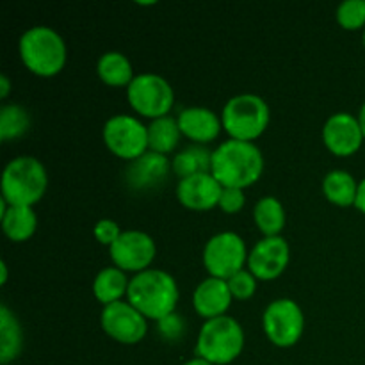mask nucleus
<instances>
[{
	"mask_svg": "<svg viewBox=\"0 0 365 365\" xmlns=\"http://www.w3.org/2000/svg\"><path fill=\"white\" fill-rule=\"evenodd\" d=\"M264 171V155L253 141L227 139L212 152V170L223 187L245 189L259 180Z\"/></svg>",
	"mask_w": 365,
	"mask_h": 365,
	"instance_id": "obj_1",
	"label": "nucleus"
},
{
	"mask_svg": "<svg viewBox=\"0 0 365 365\" xmlns=\"http://www.w3.org/2000/svg\"><path fill=\"white\" fill-rule=\"evenodd\" d=\"M127 299L148 319H163L175 312L178 285L168 271L148 267L139 271L128 282Z\"/></svg>",
	"mask_w": 365,
	"mask_h": 365,
	"instance_id": "obj_2",
	"label": "nucleus"
},
{
	"mask_svg": "<svg viewBox=\"0 0 365 365\" xmlns=\"http://www.w3.org/2000/svg\"><path fill=\"white\" fill-rule=\"evenodd\" d=\"M20 57L25 66L36 75L52 77L66 63V43L56 29L34 25L20 36Z\"/></svg>",
	"mask_w": 365,
	"mask_h": 365,
	"instance_id": "obj_3",
	"label": "nucleus"
},
{
	"mask_svg": "<svg viewBox=\"0 0 365 365\" xmlns=\"http://www.w3.org/2000/svg\"><path fill=\"white\" fill-rule=\"evenodd\" d=\"M46 185V168L32 155L14 157L2 171V198L9 205L32 207L43 198Z\"/></svg>",
	"mask_w": 365,
	"mask_h": 365,
	"instance_id": "obj_4",
	"label": "nucleus"
},
{
	"mask_svg": "<svg viewBox=\"0 0 365 365\" xmlns=\"http://www.w3.org/2000/svg\"><path fill=\"white\" fill-rule=\"evenodd\" d=\"M245 348V331L237 319L230 316H220L207 319L200 328L196 341V356L205 359L214 365L234 362Z\"/></svg>",
	"mask_w": 365,
	"mask_h": 365,
	"instance_id": "obj_5",
	"label": "nucleus"
},
{
	"mask_svg": "<svg viewBox=\"0 0 365 365\" xmlns=\"http://www.w3.org/2000/svg\"><path fill=\"white\" fill-rule=\"evenodd\" d=\"M271 110L266 100L255 93H241L225 103L221 121L232 139L253 141L269 125Z\"/></svg>",
	"mask_w": 365,
	"mask_h": 365,
	"instance_id": "obj_6",
	"label": "nucleus"
},
{
	"mask_svg": "<svg viewBox=\"0 0 365 365\" xmlns=\"http://www.w3.org/2000/svg\"><path fill=\"white\" fill-rule=\"evenodd\" d=\"M127 98L134 110L155 120L170 113L175 102V93L166 78L152 71H143L128 84Z\"/></svg>",
	"mask_w": 365,
	"mask_h": 365,
	"instance_id": "obj_7",
	"label": "nucleus"
},
{
	"mask_svg": "<svg viewBox=\"0 0 365 365\" xmlns=\"http://www.w3.org/2000/svg\"><path fill=\"white\" fill-rule=\"evenodd\" d=\"M245 239L235 232H217L203 248V264L210 277L228 280L232 274L245 269V262H248Z\"/></svg>",
	"mask_w": 365,
	"mask_h": 365,
	"instance_id": "obj_8",
	"label": "nucleus"
},
{
	"mask_svg": "<svg viewBox=\"0 0 365 365\" xmlns=\"http://www.w3.org/2000/svg\"><path fill=\"white\" fill-rule=\"evenodd\" d=\"M103 141L114 155L125 160L148 152V127L132 114H114L103 125Z\"/></svg>",
	"mask_w": 365,
	"mask_h": 365,
	"instance_id": "obj_9",
	"label": "nucleus"
},
{
	"mask_svg": "<svg viewBox=\"0 0 365 365\" xmlns=\"http://www.w3.org/2000/svg\"><path fill=\"white\" fill-rule=\"evenodd\" d=\"M264 331L278 348H291L303 335L305 316L294 299L278 298L266 307L262 316Z\"/></svg>",
	"mask_w": 365,
	"mask_h": 365,
	"instance_id": "obj_10",
	"label": "nucleus"
},
{
	"mask_svg": "<svg viewBox=\"0 0 365 365\" xmlns=\"http://www.w3.org/2000/svg\"><path fill=\"white\" fill-rule=\"evenodd\" d=\"M100 323L107 335L121 344H135L146 335V317L130 302H114L103 305Z\"/></svg>",
	"mask_w": 365,
	"mask_h": 365,
	"instance_id": "obj_11",
	"label": "nucleus"
},
{
	"mask_svg": "<svg viewBox=\"0 0 365 365\" xmlns=\"http://www.w3.org/2000/svg\"><path fill=\"white\" fill-rule=\"evenodd\" d=\"M157 252L155 241L152 235L143 230H123L120 237L109 246V255L114 266L123 271H145L148 269Z\"/></svg>",
	"mask_w": 365,
	"mask_h": 365,
	"instance_id": "obj_12",
	"label": "nucleus"
},
{
	"mask_svg": "<svg viewBox=\"0 0 365 365\" xmlns=\"http://www.w3.org/2000/svg\"><path fill=\"white\" fill-rule=\"evenodd\" d=\"M171 170L173 166L166 155L148 150L143 155L128 160L123 171V178L127 187L132 191H153L166 182Z\"/></svg>",
	"mask_w": 365,
	"mask_h": 365,
	"instance_id": "obj_13",
	"label": "nucleus"
},
{
	"mask_svg": "<svg viewBox=\"0 0 365 365\" xmlns=\"http://www.w3.org/2000/svg\"><path fill=\"white\" fill-rule=\"evenodd\" d=\"M291 257L289 242L282 235H271L257 242L248 255V267L260 280H273L285 271Z\"/></svg>",
	"mask_w": 365,
	"mask_h": 365,
	"instance_id": "obj_14",
	"label": "nucleus"
},
{
	"mask_svg": "<svg viewBox=\"0 0 365 365\" xmlns=\"http://www.w3.org/2000/svg\"><path fill=\"white\" fill-rule=\"evenodd\" d=\"M364 139L362 127L355 114L341 110L324 121L323 141L335 155H351L362 146Z\"/></svg>",
	"mask_w": 365,
	"mask_h": 365,
	"instance_id": "obj_15",
	"label": "nucleus"
},
{
	"mask_svg": "<svg viewBox=\"0 0 365 365\" xmlns=\"http://www.w3.org/2000/svg\"><path fill=\"white\" fill-rule=\"evenodd\" d=\"M221 191L223 185L209 171L180 178L177 185V198L187 209L209 210L220 203Z\"/></svg>",
	"mask_w": 365,
	"mask_h": 365,
	"instance_id": "obj_16",
	"label": "nucleus"
},
{
	"mask_svg": "<svg viewBox=\"0 0 365 365\" xmlns=\"http://www.w3.org/2000/svg\"><path fill=\"white\" fill-rule=\"evenodd\" d=\"M232 292L228 289V282L223 278L209 277L200 282L198 287L192 294V305L195 310L205 319L225 316L232 303Z\"/></svg>",
	"mask_w": 365,
	"mask_h": 365,
	"instance_id": "obj_17",
	"label": "nucleus"
},
{
	"mask_svg": "<svg viewBox=\"0 0 365 365\" xmlns=\"http://www.w3.org/2000/svg\"><path fill=\"white\" fill-rule=\"evenodd\" d=\"M180 132L196 143H209L220 135L223 121L209 107H185L177 116Z\"/></svg>",
	"mask_w": 365,
	"mask_h": 365,
	"instance_id": "obj_18",
	"label": "nucleus"
},
{
	"mask_svg": "<svg viewBox=\"0 0 365 365\" xmlns=\"http://www.w3.org/2000/svg\"><path fill=\"white\" fill-rule=\"evenodd\" d=\"M24 348V331L18 317L9 307H0V364L7 365L20 356Z\"/></svg>",
	"mask_w": 365,
	"mask_h": 365,
	"instance_id": "obj_19",
	"label": "nucleus"
},
{
	"mask_svg": "<svg viewBox=\"0 0 365 365\" xmlns=\"http://www.w3.org/2000/svg\"><path fill=\"white\" fill-rule=\"evenodd\" d=\"M2 230L11 241H25V239L32 237L38 227V217L32 207L25 205H9L2 214Z\"/></svg>",
	"mask_w": 365,
	"mask_h": 365,
	"instance_id": "obj_20",
	"label": "nucleus"
},
{
	"mask_svg": "<svg viewBox=\"0 0 365 365\" xmlns=\"http://www.w3.org/2000/svg\"><path fill=\"white\" fill-rule=\"evenodd\" d=\"M128 278L123 269L116 266H107L96 273L95 282H93V292L95 298L103 305L120 302L121 296L127 294L128 291Z\"/></svg>",
	"mask_w": 365,
	"mask_h": 365,
	"instance_id": "obj_21",
	"label": "nucleus"
},
{
	"mask_svg": "<svg viewBox=\"0 0 365 365\" xmlns=\"http://www.w3.org/2000/svg\"><path fill=\"white\" fill-rule=\"evenodd\" d=\"M171 166H173L175 175H178L180 178L191 177L196 173H209L212 170V152L200 143L189 145L175 153Z\"/></svg>",
	"mask_w": 365,
	"mask_h": 365,
	"instance_id": "obj_22",
	"label": "nucleus"
},
{
	"mask_svg": "<svg viewBox=\"0 0 365 365\" xmlns=\"http://www.w3.org/2000/svg\"><path fill=\"white\" fill-rule=\"evenodd\" d=\"M96 73L109 86H127L134 81V68L125 53L110 50L100 56L96 63Z\"/></svg>",
	"mask_w": 365,
	"mask_h": 365,
	"instance_id": "obj_23",
	"label": "nucleus"
},
{
	"mask_svg": "<svg viewBox=\"0 0 365 365\" xmlns=\"http://www.w3.org/2000/svg\"><path fill=\"white\" fill-rule=\"evenodd\" d=\"M359 182L349 171L331 170L323 178V192L331 203L341 207L355 205Z\"/></svg>",
	"mask_w": 365,
	"mask_h": 365,
	"instance_id": "obj_24",
	"label": "nucleus"
},
{
	"mask_svg": "<svg viewBox=\"0 0 365 365\" xmlns=\"http://www.w3.org/2000/svg\"><path fill=\"white\" fill-rule=\"evenodd\" d=\"M180 135L182 132L177 118H173L171 114L155 118L148 125V150L166 155L177 148Z\"/></svg>",
	"mask_w": 365,
	"mask_h": 365,
	"instance_id": "obj_25",
	"label": "nucleus"
},
{
	"mask_svg": "<svg viewBox=\"0 0 365 365\" xmlns=\"http://www.w3.org/2000/svg\"><path fill=\"white\" fill-rule=\"evenodd\" d=\"M253 220L264 237L280 235L285 225V209L277 196H262L253 207Z\"/></svg>",
	"mask_w": 365,
	"mask_h": 365,
	"instance_id": "obj_26",
	"label": "nucleus"
},
{
	"mask_svg": "<svg viewBox=\"0 0 365 365\" xmlns=\"http://www.w3.org/2000/svg\"><path fill=\"white\" fill-rule=\"evenodd\" d=\"M31 128V114L20 103H4L0 107V139H14Z\"/></svg>",
	"mask_w": 365,
	"mask_h": 365,
	"instance_id": "obj_27",
	"label": "nucleus"
},
{
	"mask_svg": "<svg viewBox=\"0 0 365 365\" xmlns=\"http://www.w3.org/2000/svg\"><path fill=\"white\" fill-rule=\"evenodd\" d=\"M337 21L348 31L365 27V0H344L337 6Z\"/></svg>",
	"mask_w": 365,
	"mask_h": 365,
	"instance_id": "obj_28",
	"label": "nucleus"
},
{
	"mask_svg": "<svg viewBox=\"0 0 365 365\" xmlns=\"http://www.w3.org/2000/svg\"><path fill=\"white\" fill-rule=\"evenodd\" d=\"M228 289L237 299H248L257 291V277L250 269H241L228 278Z\"/></svg>",
	"mask_w": 365,
	"mask_h": 365,
	"instance_id": "obj_29",
	"label": "nucleus"
},
{
	"mask_svg": "<svg viewBox=\"0 0 365 365\" xmlns=\"http://www.w3.org/2000/svg\"><path fill=\"white\" fill-rule=\"evenodd\" d=\"M157 324H159V334L168 341H178L185 331L184 319L177 312L168 314L166 317L157 321Z\"/></svg>",
	"mask_w": 365,
	"mask_h": 365,
	"instance_id": "obj_30",
	"label": "nucleus"
},
{
	"mask_svg": "<svg viewBox=\"0 0 365 365\" xmlns=\"http://www.w3.org/2000/svg\"><path fill=\"white\" fill-rule=\"evenodd\" d=\"M246 196L245 191L239 187H223L220 196V203L217 205L225 210L227 214H235L245 207Z\"/></svg>",
	"mask_w": 365,
	"mask_h": 365,
	"instance_id": "obj_31",
	"label": "nucleus"
},
{
	"mask_svg": "<svg viewBox=\"0 0 365 365\" xmlns=\"http://www.w3.org/2000/svg\"><path fill=\"white\" fill-rule=\"evenodd\" d=\"M93 230H95L96 241H100L102 245H107V246L113 245V242L120 237L121 232H123V230H120V225H118L116 221L107 220V217L106 220L96 221V225Z\"/></svg>",
	"mask_w": 365,
	"mask_h": 365,
	"instance_id": "obj_32",
	"label": "nucleus"
},
{
	"mask_svg": "<svg viewBox=\"0 0 365 365\" xmlns=\"http://www.w3.org/2000/svg\"><path fill=\"white\" fill-rule=\"evenodd\" d=\"M355 207L365 214V178H362V180L359 182V191H356Z\"/></svg>",
	"mask_w": 365,
	"mask_h": 365,
	"instance_id": "obj_33",
	"label": "nucleus"
},
{
	"mask_svg": "<svg viewBox=\"0 0 365 365\" xmlns=\"http://www.w3.org/2000/svg\"><path fill=\"white\" fill-rule=\"evenodd\" d=\"M9 91H11V81L7 78L6 73H2L0 75V96H2V98H7Z\"/></svg>",
	"mask_w": 365,
	"mask_h": 365,
	"instance_id": "obj_34",
	"label": "nucleus"
},
{
	"mask_svg": "<svg viewBox=\"0 0 365 365\" xmlns=\"http://www.w3.org/2000/svg\"><path fill=\"white\" fill-rule=\"evenodd\" d=\"M7 282V264H6V260H2V262H0V284H6Z\"/></svg>",
	"mask_w": 365,
	"mask_h": 365,
	"instance_id": "obj_35",
	"label": "nucleus"
},
{
	"mask_svg": "<svg viewBox=\"0 0 365 365\" xmlns=\"http://www.w3.org/2000/svg\"><path fill=\"white\" fill-rule=\"evenodd\" d=\"M359 121H360V127H362V132H364V138H365V102L362 103V107H360L359 110Z\"/></svg>",
	"mask_w": 365,
	"mask_h": 365,
	"instance_id": "obj_36",
	"label": "nucleus"
},
{
	"mask_svg": "<svg viewBox=\"0 0 365 365\" xmlns=\"http://www.w3.org/2000/svg\"><path fill=\"white\" fill-rule=\"evenodd\" d=\"M184 365H214V364L207 362L205 359H200V356H195V359L187 360V362H185Z\"/></svg>",
	"mask_w": 365,
	"mask_h": 365,
	"instance_id": "obj_37",
	"label": "nucleus"
},
{
	"mask_svg": "<svg viewBox=\"0 0 365 365\" xmlns=\"http://www.w3.org/2000/svg\"><path fill=\"white\" fill-rule=\"evenodd\" d=\"M362 39H364V46H365V29H364V36H362Z\"/></svg>",
	"mask_w": 365,
	"mask_h": 365,
	"instance_id": "obj_38",
	"label": "nucleus"
}]
</instances>
